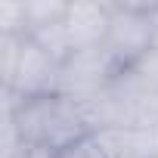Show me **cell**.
<instances>
[{
    "mask_svg": "<svg viewBox=\"0 0 158 158\" xmlns=\"http://www.w3.org/2000/svg\"><path fill=\"white\" fill-rule=\"evenodd\" d=\"M3 124H10L25 146H40L59 152L77 139L90 136V127L81 115V106L62 93L34 96V99H6L3 96Z\"/></svg>",
    "mask_w": 158,
    "mask_h": 158,
    "instance_id": "6da1fadb",
    "label": "cell"
},
{
    "mask_svg": "<svg viewBox=\"0 0 158 158\" xmlns=\"http://www.w3.org/2000/svg\"><path fill=\"white\" fill-rule=\"evenodd\" d=\"M59 68L44 47H37L28 34H0V74H3L6 99H34L59 93Z\"/></svg>",
    "mask_w": 158,
    "mask_h": 158,
    "instance_id": "7a4b0ae2",
    "label": "cell"
},
{
    "mask_svg": "<svg viewBox=\"0 0 158 158\" xmlns=\"http://www.w3.org/2000/svg\"><path fill=\"white\" fill-rule=\"evenodd\" d=\"M149 6L152 3H115L112 6V25L106 34V50L121 71L136 65L152 50Z\"/></svg>",
    "mask_w": 158,
    "mask_h": 158,
    "instance_id": "3957f363",
    "label": "cell"
},
{
    "mask_svg": "<svg viewBox=\"0 0 158 158\" xmlns=\"http://www.w3.org/2000/svg\"><path fill=\"white\" fill-rule=\"evenodd\" d=\"M121 68L115 65V59L109 56L106 47L96 50H81V53H71L62 68H59V93L68 99H87L102 93Z\"/></svg>",
    "mask_w": 158,
    "mask_h": 158,
    "instance_id": "277c9868",
    "label": "cell"
},
{
    "mask_svg": "<svg viewBox=\"0 0 158 158\" xmlns=\"http://www.w3.org/2000/svg\"><path fill=\"white\" fill-rule=\"evenodd\" d=\"M112 6L115 3H106V0H74V3H68L62 28H65L71 53L106 47V34L112 25Z\"/></svg>",
    "mask_w": 158,
    "mask_h": 158,
    "instance_id": "5b68a950",
    "label": "cell"
},
{
    "mask_svg": "<svg viewBox=\"0 0 158 158\" xmlns=\"http://www.w3.org/2000/svg\"><path fill=\"white\" fill-rule=\"evenodd\" d=\"M68 0H25V34L65 22Z\"/></svg>",
    "mask_w": 158,
    "mask_h": 158,
    "instance_id": "8992f818",
    "label": "cell"
},
{
    "mask_svg": "<svg viewBox=\"0 0 158 158\" xmlns=\"http://www.w3.org/2000/svg\"><path fill=\"white\" fill-rule=\"evenodd\" d=\"M124 71L133 77V84L139 87V93L146 96V102L158 112V50H149L136 65H130Z\"/></svg>",
    "mask_w": 158,
    "mask_h": 158,
    "instance_id": "52a82bcc",
    "label": "cell"
},
{
    "mask_svg": "<svg viewBox=\"0 0 158 158\" xmlns=\"http://www.w3.org/2000/svg\"><path fill=\"white\" fill-rule=\"evenodd\" d=\"M0 34H25V0L0 3Z\"/></svg>",
    "mask_w": 158,
    "mask_h": 158,
    "instance_id": "ba28073f",
    "label": "cell"
},
{
    "mask_svg": "<svg viewBox=\"0 0 158 158\" xmlns=\"http://www.w3.org/2000/svg\"><path fill=\"white\" fill-rule=\"evenodd\" d=\"M56 152H50V149H40V146H25V143H19V149L16 152H10L6 158H53Z\"/></svg>",
    "mask_w": 158,
    "mask_h": 158,
    "instance_id": "9c48e42d",
    "label": "cell"
},
{
    "mask_svg": "<svg viewBox=\"0 0 158 158\" xmlns=\"http://www.w3.org/2000/svg\"><path fill=\"white\" fill-rule=\"evenodd\" d=\"M149 19H152V50H158V3L149 6Z\"/></svg>",
    "mask_w": 158,
    "mask_h": 158,
    "instance_id": "30bf717a",
    "label": "cell"
}]
</instances>
